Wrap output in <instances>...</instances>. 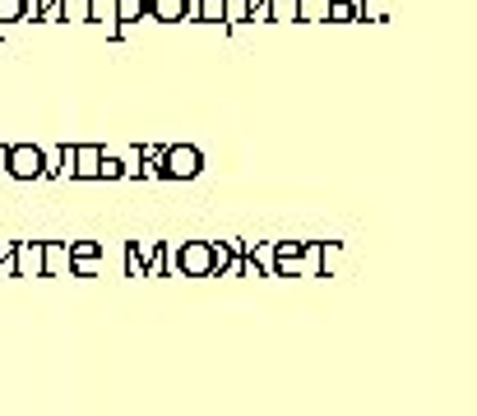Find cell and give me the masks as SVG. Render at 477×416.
Listing matches in <instances>:
<instances>
[{"instance_id":"5b68a950","label":"cell","mask_w":477,"mask_h":416,"mask_svg":"<svg viewBox=\"0 0 477 416\" xmlns=\"http://www.w3.org/2000/svg\"><path fill=\"white\" fill-rule=\"evenodd\" d=\"M297 259H302V241H274V273L278 277H297Z\"/></svg>"},{"instance_id":"2e32d148","label":"cell","mask_w":477,"mask_h":416,"mask_svg":"<svg viewBox=\"0 0 477 416\" xmlns=\"http://www.w3.org/2000/svg\"><path fill=\"white\" fill-rule=\"evenodd\" d=\"M297 19V0H269V23H293Z\"/></svg>"},{"instance_id":"9a60e30c","label":"cell","mask_w":477,"mask_h":416,"mask_svg":"<svg viewBox=\"0 0 477 416\" xmlns=\"http://www.w3.org/2000/svg\"><path fill=\"white\" fill-rule=\"evenodd\" d=\"M329 19L334 23H357V0H329Z\"/></svg>"},{"instance_id":"277c9868","label":"cell","mask_w":477,"mask_h":416,"mask_svg":"<svg viewBox=\"0 0 477 416\" xmlns=\"http://www.w3.org/2000/svg\"><path fill=\"white\" fill-rule=\"evenodd\" d=\"M14 277H42V241H14Z\"/></svg>"},{"instance_id":"ffe728a7","label":"cell","mask_w":477,"mask_h":416,"mask_svg":"<svg viewBox=\"0 0 477 416\" xmlns=\"http://www.w3.org/2000/svg\"><path fill=\"white\" fill-rule=\"evenodd\" d=\"M5 157H10V149H5V144H0V176H5Z\"/></svg>"},{"instance_id":"ba28073f","label":"cell","mask_w":477,"mask_h":416,"mask_svg":"<svg viewBox=\"0 0 477 416\" xmlns=\"http://www.w3.org/2000/svg\"><path fill=\"white\" fill-rule=\"evenodd\" d=\"M297 277H320V241H302V259H297Z\"/></svg>"},{"instance_id":"52a82bcc","label":"cell","mask_w":477,"mask_h":416,"mask_svg":"<svg viewBox=\"0 0 477 416\" xmlns=\"http://www.w3.org/2000/svg\"><path fill=\"white\" fill-rule=\"evenodd\" d=\"M144 14L158 19V23H181L185 19V0H149Z\"/></svg>"},{"instance_id":"8992f818","label":"cell","mask_w":477,"mask_h":416,"mask_svg":"<svg viewBox=\"0 0 477 416\" xmlns=\"http://www.w3.org/2000/svg\"><path fill=\"white\" fill-rule=\"evenodd\" d=\"M70 153H74V144L42 149V176H70Z\"/></svg>"},{"instance_id":"3957f363","label":"cell","mask_w":477,"mask_h":416,"mask_svg":"<svg viewBox=\"0 0 477 416\" xmlns=\"http://www.w3.org/2000/svg\"><path fill=\"white\" fill-rule=\"evenodd\" d=\"M98 162H102V149H98V144H74V153H70V176H74V181H98Z\"/></svg>"},{"instance_id":"5bb4252c","label":"cell","mask_w":477,"mask_h":416,"mask_svg":"<svg viewBox=\"0 0 477 416\" xmlns=\"http://www.w3.org/2000/svg\"><path fill=\"white\" fill-rule=\"evenodd\" d=\"M297 19H306V23L329 19V0H297Z\"/></svg>"},{"instance_id":"7c38bea8","label":"cell","mask_w":477,"mask_h":416,"mask_svg":"<svg viewBox=\"0 0 477 416\" xmlns=\"http://www.w3.org/2000/svg\"><path fill=\"white\" fill-rule=\"evenodd\" d=\"M195 23H218L223 28V0H195Z\"/></svg>"},{"instance_id":"30bf717a","label":"cell","mask_w":477,"mask_h":416,"mask_svg":"<svg viewBox=\"0 0 477 416\" xmlns=\"http://www.w3.org/2000/svg\"><path fill=\"white\" fill-rule=\"evenodd\" d=\"M23 19H29V0H0V23L5 28H14Z\"/></svg>"},{"instance_id":"d6986e66","label":"cell","mask_w":477,"mask_h":416,"mask_svg":"<svg viewBox=\"0 0 477 416\" xmlns=\"http://www.w3.org/2000/svg\"><path fill=\"white\" fill-rule=\"evenodd\" d=\"M74 19V23H89V0H61V23Z\"/></svg>"},{"instance_id":"ac0fdd59","label":"cell","mask_w":477,"mask_h":416,"mask_svg":"<svg viewBox=\"0 0 477 416\" xmlns=\"http://www.w3.org/2000/svg\"><path fill=\"white\" fill-rule=\"evenodd\" d=\"M357 19H371V23H380V19H389V10H385V0H357Z\"/></svg>"},{"instance_id":"6da1fadb","label":"cell","mask_w":477,"mask_h":416,"mask_svg":"<svg viewBox=\"0 0 477 416\" xmlns=\"http://www.w3.org/2000/svg\"><path fill=\"white\" fill-rule=\"evenodd\" d=\"M158 172H163V181H195L204 172V153L195 144H172V149H163Z\"/></svg>"},{"instance_id":"8fae6325","label":"cell","mask_w":477,"mask_h":416,"mask_svg":"<svg viewBox=\"0 0 477 416\" xmlns=\"http://www.w3.org/2000/svg\"><path fill=\"white\" fill-rule=\"evenodd\" d=\"M144 5L149 0H116V23L135 28V19H144Z\"/></svg>"},{"instance_id":"9c48e42d","label":"cell","mask_w":477,"mask_h":416,"mask_svg":"<svg viewBox=\"0 0 477 416\" xmlns=\"http://www.w3.org/2000/svg\"><path fill=\"white\" fill-rule=\"evenodd\" d=\"M89 23H102L112 33L116 28V0H89Z\"/></svg>"},{"instance_id":"7a4b0ae2","label":"cell","mask_w":477,"mask_h":416,"mask_svg":"<svg viewBox=\"0 0 477 416\" xmlns=\"http://www.w3.org/2000/svg\"><path fill=\"white\" fill-rule=\"evenodd\" d=\"M5 176L10 181H42V149L38 144H10Z\"/></svg>"},{"instance_id":"4fadbf2b","label":"cell","mask_w":477,"mask_h":416,"mask_svg":"<svg viewBox=\"0 0 477 416\" xmlns=\"http://www.w3.org/2000/svg\"><path fill=\"white\" fill-rule=\"evenodd\" d=\"M343 264V245L338 241H320V273H338Z\"/></svg>"},{"instance_id":"e0dca14e","label":"cell","mask_w":477,"mask_h":416,"mask_svg":"<svg viewBox=\"0 0 477 416\" xmlns=\"http://www.w3.org/2000/svg\"><path fill=\"white\" fill-rule=\"evenodd\" d=\"M98 181H121V157L102 149V162H98Z\"/></svg>"}]
</instances>
